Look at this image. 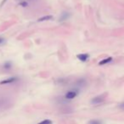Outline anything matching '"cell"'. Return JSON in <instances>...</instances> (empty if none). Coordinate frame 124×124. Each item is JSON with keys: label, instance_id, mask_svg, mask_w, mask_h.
I'll return each mask as SVG.
<instances>
[{"label": "cell", "instance_id": "1", "mask_svg": "<svg viewBox=\"0 0 124 124\" xmlns=\"http://www.w3.org/2000/svg\"><path fill=\"white\" fill-rule=\"evenodd\" d=\"M105 94L99 95V96H97V97H94L93 99H92L91 103L92 104H93V105H98V104H100V103H102L103 101L105 100Z\"/></svg>", "mask_w": 124, "mask_h": 124}, {"label": "cell", "instance_id": "2", "mask_svg": "<svg viewBox=\"0 0 124 124\" xmlns=\"http://www.w3.org/2000/svg\"><path fill=\"white\" fill-rule=\"evenodd\" d=\"M78 91H73V90H72V91H68L67 93H66V99H74V98L77 97V95H78Z\"/></svg>", "mask_w": 124, "mask_h": 124}, {"label": "cell", "instance_id": "3", "mask_svg": "<svg viewBox=\"0 0 124 124\" xmlns=\"http://www.w3.org/2000/svg\"><path fill=\"white\" fill-rule=\"evenodd\" d=\"M77 58L79 60L83 62H85L88 60V59L89 58V54H79L77 55Z\"/></svg>", "mask_w": 124, "mask_h": 124}, {"label": "cell", "instance_id": "4", "mask_svg": "<svg viewBox=\"0 0 124 124\" xmlns=\"http://www.w3.org/2000/svg\"><path fill=\"white\" fill-rule=\"evenodd\" d=\"M16 81H17V78H10L8 79L3 80V81L0 82V84H8V83H15Z\"/></svg>", "mask_w": 124, "mask_h": 124}, {"label": "cell", "instance_id": "5", "mask_svg": "<svg viewBox=\"0 0 124 124\" xmlns=\"http://www.w3.org/2000/svg\"><path fill=\"white\" fill-rule=\"evenodd\" d=\"M111 61H112V58H111V57H108V58L104 59V60H102L101 61H99V66H103V65L108 64V63H110V62H111Z\"/></svg>", "mask_w": 124, "mask_h": 124}, {"label": "cell", "instance_id": "6", "mask_svg": "<svg viewBox=\"0 0 124 124\" xmlns=\"http://www.w3.org/2000/svg\"><path fill=\"white\" fill-rule=\"evenodd\" d=\"M53 19V16H43V17H41L37 20V21L39 22H42V21H50V20Z\"/></svg>", "mask_w": 124, "mask_h": 124}, {"label": "cell", "instance_id": "7", "mask_svg": "<svg viewBox=\"0 0 124 124\" xmlns=\"http://www.w3.org/2000/svg\"><path fill=\"white\" fill-rule=\"evenodd\" d=\"M69 16H70V15H69V14L64 12V13L62 14V16L60 17V21H65V20H67Z\"/></svg>", "mask_w": 124, "mask_h": 124}, {"label": "cell", "instance_id": "8", "mask_svg": "<svg viewBox=\"0 0 124 124\" xmlns=\"http://www.w3.org/2000/svg\"><path fill=\"white\" fill-rule=\"evenodd\" d=\"M11 67H12V65H11V63H10V61H7L6 63H4V69L10 70Z\"/></svg>", "mask_w": 124, "mask_h": 124}, {"label": "cell", "instance_id": "9", "mask_svg": "<svg viewBox=\"0 0 124 124\" xmlns=\"http://www.w3.org/2000/svg\"><path fill=\"white\" fill-rule=\"evenodd\" d=\"M37 124H52V121L49 120V119H46V120L42 121V122H39V123H37Z\"/></svg>", "mask_w": 124, "mask_h": 124}, {"label": "cell", "instance_id": "10", "mask_svg": "<svg viewBox=\"0 0 124 124\" xmlns=\"http://www.w3.org/2000/svg\"><path fill=\"white\" fill-rule=\"evenodd\" d=\"M88 124H102V123H101V122L99 120H91V121H89Z\"/></svg>", "mask_w": 124, "mask_h": 124}, {"label": "cell", "instance_id": "11", "mask_svg": "<svg viewBox=\"0 0 124 124\" xmlns=\"http://www.w3.org/2000/svg\"><path fill=\"white\" fill-rule=\"evenodd\" d=\"M4 38H2V37H0V43H4Z\"/></svg>", "mask_w": 124, "mask_h": 124}]
</instances>
